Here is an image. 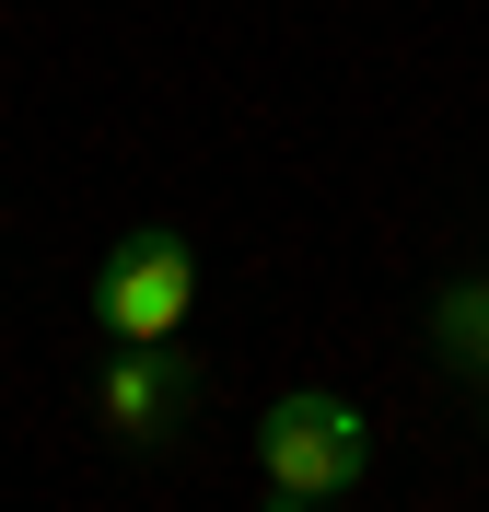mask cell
I'll use <instances>...</instances> for the list:
<instances>
[{"label": "cell", "instance_id": "6da1fadb", "mask_svg": "<svg viewBox=\"0 0 489 512\" xmlns=\"http://www.w3.org/2000/svg\"><path fill=\"white\" fill-rule=\"evenodd\" d=\"M257 466H268L280 501H338V489H361V466H373V431H361L350 396L292 384V396L257 408Z\"/></svg>", "mask_w": 489, "mask_h": 512}, {"label": "cell", "instance_id": "7a4b0ae2", "mask_svg": "<svg viewBox=\"0 0 489 512\" xmlns=\"http://www.w3.org/2000/svg\"><path fill=\"white\" fill-rule=\"evenodd\" d=\"M94 315H105L117 350H129V338H187V315H198V245L175 222L117 233L105 268H94Z\"/></svg>", "mask_w": 489, "mask_h": 512}, {"label": "cell", "instance_id": "3957f363", "mask_svg": "<svg viewBox=\"0 0 489 512\" xmlns=\"http://www.w3.org/2000/svg\"><path fill=\"white\" fill-rule=\"evenodd\" d=\"M94 396H105V431H117V443H163V431L187 419L198 373H187V350H175V338H129V350L105 361Z\"/></svg>", "mask_w": 489, "mask_h": 512}, {"label": "cell", "instance_id": "277c9868", "mask_svg": "<svg viewBox=\"0 0 489 512\" xmlns=\"http://www.w3.org/2000/svg\"><path fill=\"white\" fill-rule=\"evenodd\" d=\"M431 350H443V361H466V373H489V280L431 291Z\"/></svg>", "mask_w": 489, "mask_h": 512}, {"label": "cell", "instance_id": "5b68a950", "mask_svg": "<svg viewBox=\"0 0 489 512\" xmlns=\"http://www.w3.org/2000/svg\"><path fill=\"white\" fill-rule=\"evenodd\" d=\"M268 512H338V501H280V489H268Z\"/></svg>", "mask_w": 489, "mask_h": 512}, {"label": "cell", "instance_id": "8992f818", "mask_svg": "<svg viewBox=\"0 0 489 512\" xmlns=\"http://www.w3.org/2000/svg\"><path fill=\"white\" fill-rule=\"evenodd\" d=\"M478 419H489V396H478Z\"/></svg>", "mask_w": 489, "mask_h": 512}]
</instances>
